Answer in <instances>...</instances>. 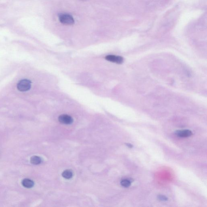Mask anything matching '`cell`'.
<instances>
[{"label": "cell", "mask_w": 207, "mask_h": 207, "mask_svg": "<svg viewBox=\"0 0 207 207\" xmlns=\"http://www.w3.org/2000/svg\"><path fill=\"white\" fill-rule=\"evenodd\" d=\"M105 59L112 62L116 63V64H122L123 62V58L120 56L115 55H108L106 57Z\"/></svg>", "instance_id": "cell-4"}, {"label": "cell", "mask_w": 207, "mask_h": 207, "mask_svg": "<svg viewBox=\"0 0 207 207\" xmlns=\"http://www.w3.org/2000/svg\"><path fill=\"white\" fill-rule=\"evenodd\" d=\"M121 184L123 187L126 188L128 187L131 184V181L129 179H123L121 180Z\"/></svg>", "instance_id": "cell-9"}, {"label": "cell", "mask_w": 207, "mask_h": 207, "mask_svg": "<svg viewBox=\"0 0 207 207\" xmlns=\"http://www.w3.org/2000/svg\"><path fill=\"white\" fill-rule=\"evenodd\" d=\"M72 176H73V174L70 170H66L64 171L62 174V176L66 179H71L72 177Z\"/></svg>", "instance_id": "cell-8"}, {"label": "cell", "mask_w": 207, "mask_h": 207, "mask_svg": "<svg viewBox=\"0 0 207 207\" xmlns=\"http://www.w3.org/2000/svg\"><path fill=\"white\" fill-rule=\"evenodd\" d=\"M59 122L64 124L69 125L72 123L73 120L72 117L67 115H62L58 117Z\"/></svg>", "instance_id": "cell-3"}, {"label": "cell", "mask_w": 207, "mask_h": 207, "mask_svg": "<svg viewBox=\"0 0 207 207\" xmlns=\"http://www.w3.org/2000/svg\"><path fill=\"white\" fill-rule=\"evenodd\" d=\"M42 161L41 158L40 157L34 156L32 157L30 159V162L34 165H39Z\"/></svg>", "instance_id": "cell-7"}, {"label": "cell", "mask_w": 207, "mask_h": 207, "mask_svg": "<svg viewBox=\"0 0 207 207\" xmlns=\"http://www.w3.org/2000/svg\"><path fill=\"white\" fill-rule=\"evenodd\" d=\"M126 145L127 146H128V147H129V148H132V147H133V146L132 145H131V144H127Z\"/></svg>", "instance_id": "cell-11"}, {"label": "cell", "mask_w": 207, "mask_h": 207, "mask_svg": "<svg viewBox=\"0 0 207 207\" xmlns=\"http://www.w3.org/2000/svg\"><path fill=\"white\" fill-rule=\"evenodd\" d=\"M158 199L160 201H166L168 200L167 197L166 196H163V195H159L158 196Z\"/></svg>", "instance_id": "cell-10"}, {"label": "cell", "mask_w": 207, "mask_h": 207, "mask_svg": "<svg viewBox=\"0 0 207 207\" xmlns=\"http://www.w3.org/2000/svg\"><path fill=\"white\" fill-rule=\"evenodd\" d=\"M176 135L182 138L189 137L193 135L192 132L189 130H177L175 132Z\"/></svg>", "instance_id": "cell-5"}, {"label": "cell", "mask_w": 207, "mask_h": 207, "mask_svg": "<svg viewBox=\"0 0 207 207\" xmlns=\"http://www.w3.org/2000/svg\"><path fill=\"white\" fill-rule=\"evenodd\" d=\"M31 81L28 79L21 80L17 84L18 90L22 92L28 91L31 87Z\"/></svg>", "instance_id": "cell-1"}, {"label": "cell", "mask_w": 207, "mask_h": 207, "mask_svg": "<svg viewBox=\"0 0 207 207\" xmlns=\"http://www.w3.org/2000/svg\"><path fill=\"white\" fill-rule=\"evenodd\" d=\"M22 184L24 187L29 189L34 186V183L31 180L26 178L22 180Z\"/></svg>", "instance_id": "cell-6"}, {"label": "cell", "mask_w": 207, "mask_h": 207, "mask_svg": "<svg viewBox=\"0 0 207 207\" xmlns=\"http://www.w3.org/2000/svg\"><path fill=\"white\" fill-rule=\"evenodd\" d=\"M59 20L61 23L67 25H72L75 23L73 17L69 14H61L59 15Z\"/></svg>", "instance_id": "cell-2"}]
</instances>
